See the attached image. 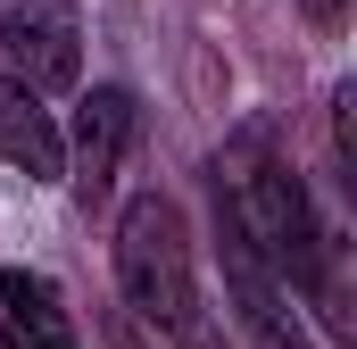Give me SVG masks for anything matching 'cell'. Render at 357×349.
Segmentation results:
<instances>
[{
  "mask_svg": "<svg viewBox=\"0 0 357 349\" xmlns=\"http://www.w3.org/2000/svg\"><path fill=\"white\" fill-rule=\"evenodd\" d=\"M0 349H84L75 341V316H67V299H59L50 274L0 266Z\"/></svg>",
  "mask_w": 357,
  "mask_h": 349,
  "instance_id": "6",
  "label": "cell"
},
{
  "mask_svg": "<svg viewBox=\"0 0 357 349\" xmlns=\"http://www.w3.org/2000/svg\"><path fill=\"white\" fill-rule=\"evenodd\" d=\"M216 258H225V291H233V316H241V333L258 349H316L307 341V325H299V308H291V283L274 274L225 216H216Z\"/></svg>",
  "mask_w": 357,
  "mask_h": 349,
  "instance_id": "4",
  "label": "cell"
},
{
  "mask_svg": "<svg viewBox=\"0 0 357 349\" xmlns=\"http://www.w3.org/2000/svg\"><path fill=\"white\" fill-rule=\"evenodd\" d=\"M0 158L25 174V183H59L67 174V142H59L42 91H25L17 75H0Z\"/></svg>",
  "mask_w": 357,
  "mask_h": 349,
  "instance_id": "7",
  "label": "cell"
},
{
  "mask_svg": "<svg viewBox=\"0 0 357 349\" xmlns=\"http://www.w3.org/2000/svg\"><path fill=\"white\" fill-rule=\"evenodd\" d=\"M299 8H307L316 25H341V17H349V0H299Z\"/></svg>",
  "mask_w": 357,
  "mask_h": 349,
  "instance_id": "8",
  "label": "cell"
},
{
  "mask_svg": "<svg viewBox=\"0 0 357 349\" xmlns=\"http://www.w3.org/2000/svg\"><path fill=\"white\" fill-rule=\"evenodd\" d=\"M216 216L258 250V258L316 299V316L333 325V341H349V291H341V266H333V242L299 191V167L274 133V117H250L233 125V142L216 150Z\"/></svg>",
  "mask_w": 357,
  "mask_h": 349,
  "instance_id": "1",
  "label": "cell"
},
{
  "mask_svg": "<svg viewBox=\"0 0 357 349\" xmlns=\"http://www.w3.org/2000/svg\"><path fill=\"white\" fill-rule=\"evenodd\" d=\"M0 50L25 91H67L84 75V17L75 0H0Z\"/></svg>",
  "mask_w": 357,
  "mask_h": 349,
  "instance_id": "3",
  "label": "cell"
},
{
  "mask_svg": "<svg viewBox=\"0 0 357 349\" xmlns=\"http://www.w3.org/2000/svg\"><path fill=\"white\" fill-rule=\"evenodd\" d=\"M133 125H142L133 91H125V84H91L84 117H75V150H67V183H75V200H84V208H100V200L116 191L125 150H133Z\"/></svg>",
  "mask_w": 357,
  "mask_h": 349,
  "instance_id": "5",
  "label": "cell"
},
{
  "mask_svg": "<svg viewBox=\"0 0 357 349\" xmlns=\"http://www.w3.org/2000/svg\"><path fill=\"white\" fill-rule=\"evenodd\" d=\"M116 283H125V308L167 333L175 349H225V333L208 325L199 308V274H191V225L167 191H133L125 216H116Z\"/></svg>",
  "mask_w": 357,
  "mask_h": 349,
  "instance_id": "2",
  "label": "cell"
}]
</instances>
